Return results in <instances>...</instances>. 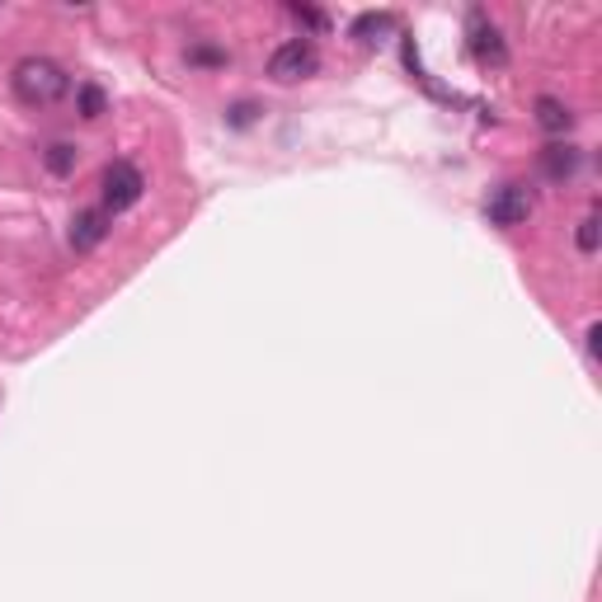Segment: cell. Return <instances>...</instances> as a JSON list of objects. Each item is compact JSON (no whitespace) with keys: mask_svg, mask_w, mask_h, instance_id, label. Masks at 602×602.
<instances>
[{"mask_svg":"<svg viewBox=\"0 0 602 602\" xmlns=\"http://www.w3.org/2000/svg\"><path fill=\"white\" fill-rule=\"evenodd\" d=\"M536 128L551 132V137H565L569 128H575V114H569V104H560V100H551V94H542V100H536Z\"/></svg>","mask_w":602,"mask_h":602,"instance_id":"6","label":"cell"},{"mask_svg":"<svg viewBox=\"0 0 602 602\" xmlns=\"http://www.w3.org/2000/svg\"><path fill=\"white\" fill-rule=\"evenodd\" d=\"M485 212H489L495 227H522L528 212H532V198H528V188L522 184H499L495 194L485 198Z\"/></svg>","mask_w":602,"mask_h":602,"instance_id":"4","label":"cell"},{"mask_svg":"<svg viewBox=\"0 0 602 602\" xmlns=\"http://www.w3.org/2000/svg\"><path fill=\"white\" fill-rule=\"evenodd\" d=\"M43 161H47V170H53V174H61V180H67V174L76 170V161H81V151H76L71 141H53V147L43 151Z\"/></svg>","mask_w":602,"mask_h":602,"instance_id":"9","label":"cell"},{"mask_svg":"<svg viewBox=\"0 0 602 602\" xmlns=\"http://www.w3.org/2000/svg\"><path fill=\"white\" fill-rule=\"evenodd\" d=\"M475 38H471V47H475V57L481 61H503V38H499V28L495 24H481V14H475Z\"/></svg>","mask_w":602,"mask_h":602,"instance_id":"7","label":"cell"},{"mask_svg":"<svg viewBox=\"0 0 602 602\" xmlns=\"http://www.w3.org/2000/svg\"><path fill=\"white\" fill-rule=\"evenodd\" d=\"M108 235V212L100 208H85V212H76L71 217V250L76 255H85V250H94Z\"/></svg>","mask_w":602,"mask_h":602,"instance_id":"5","label":"cell"},{"mask_svg":"<svg viewBox=\"0 0 602 602\" xmlns=\"http://www.w3.org/2000/svg\"><path fill=\"white\" fill-rule=\"evenodd\" d=\"M321 71V53L306 43V38H292V43H282L274 57H268V76H274L278 85H297V81H306V76Z\"/></svg>","mask_w":602,"mask_h":602,"instance_id":"2","label":"cell"},{"mask_svg":"<svg viewBox=\"0 0 602 602\" xmlns=\"http://www.w3.org/2000/svg\"><path fill=\"white\" fill-rule=\"evenodd\" d=\"M250 118H255V104H235V108H231V123H235V128H245Z\"/></svg>","mask_w":602,"mask_h":602,"instance_id":"15","label":"cell"},{"mask_svg":"<svg viewBox=\"0 0 602 602\" xmlns=\"http://www.w3.org/2000/svg\"><path fill=\"white\" fill-rule=\"evenodd\" d=\"M292 14L301 24H311V28H325V14L321 10H306V5H292Z\"/></svg>","mask_w":602,"mask_h":602,"instance_id":"14","label":"cell"},{"mask_svg":"<svg viewBox=\"0 0 602 602\" xmlns=\"http://www.w3.org/2000/svg\"><path fill=\"white\" fill-rule=\"evenodd\" d=\"M579 250H583V255H593V250H598V212H589L579 221Z\"/></svg>","mask_w":602,"mask_h":602,"instance_id":"12","label":"cell"},{"mask_svg":"<svg viewBox=\"0 0 602 602\" xmlns=\"http://www.w3.org/2000/svg\"><path fill=\"white\" fill-rule=\"evenodd\" d=\"M188 57L202 61V67H221V61H227V53H217V47H194Z\"/></svg>","mask_w":602,"mask_h":602,"instance_id":"13","label":"cell"},{"mask_svg":"<svg viewBox=\"0 0 602 602\" xmlns=\"http://www.w3.org/2000/svg\"><path fill=\"white\" fill-rule=\"evenodd\" d=\"M81 114L85 118H100L104 114V90L100 85H81Z\"/></svg>","mask_w":602,"mask_h":602,"instance_id":"11","label":"cell"},{"mask_svg":"<svg viewBox=\"0 0 602 602\" xmlns=\"http://www.w3.org/2000/svg\"><path fill=\"white\" fill-rule=\"evenodd\" d=\"M395 20H391V14H362V20L354 24V34L362 38V43H372V34H386V28H391Z\"/></svg>","mask_w":602,"mask_h":602,"instance_id":"10","label":"cell"},{"mask_svg":"<svg viewBox=\"0 0 602 602\" xmlns=\"http://www.w3.org/2000/svg\"><path fill=\"white\" fill-rule=\"evenodd\" d=\"M542 165H546L551 180H569V174H575V165H579V155H575V147H546Z\"/></svg>","mask_w":602,"mask_h":602,"instance_id":"8","label":"cell"},{"mask_svg":"<svg viewBox=\"0 0 602 602\" xmlns=\"http://www.w3.org/2000/svg\"><path fill=\"white\" fill-rule=\"evenodd\" d=\"M14 94H20V104L28 108H53L61 94L71 90V76L57 67L53 57H24L20 67H14Z\"/></svg>","mask_w":602,"mask_h":602,"instance_id":"1","label":"cell"},{"mask_svg":"<svg viewBox=\"0 0 602 602\" xmlns=\"http://www.w3.org/2000/svg\"><path fill=\"white\" fill-rule=\"evenodd\" d=\"M147 194V180L132 161H114L104 170V212H128L132 202H141Z\"/></svg>","mask_w":602,"mask_h":602,"instance_id":"3","label":"cell"}]
</instances>
